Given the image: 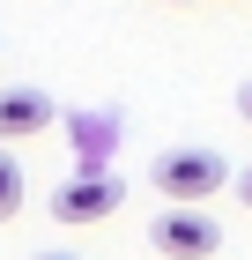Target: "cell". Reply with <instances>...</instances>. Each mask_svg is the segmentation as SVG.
<instances>
[{"instance_id":"6da1fadb","label":"cell","mask_w":252,"mask_h":260,"mask_svg":"<svg viewBox=\"0 0 252 260\" xmlns=\"http://www.w3.org/2000/svg\"><path fill=\"white\" fill-rule=\"evenodd\" d=\"M149 186L163 201H200V208H208V201L230 186V164L215 156L208 141H178V149H163V156L149 164Z\"/></svg>"},{"instance_id":"7a4b0ae2","label":"cell","mask_w":252,"mask_h":260,"mask_svg":"<svg viewBox=\"0 0 252 260\" xmlns=\"http://www.w3.org/2000/svg\"><path fill=\"white\" fill-rule=\"evenodd\" d=\"M149 245L163 260H215L223 253V223H215L200 201H171V208L149 223Z\"/></svg>"},{"instance_id":"3957f363","label":"cell","mask_w":252,"mask_h":260,"mask_svg":"<svg viewBox=\"0 0 252 260\" xmlns=\"http://www.w3.org/2000/svg\"><path fill=\"white\" fill-rule=\"evenodd\" d=\"M126 201V179L119 171H75V179L52 186V223H67V231H89V223H104Z\"/></svg>"},{"instance_id":"277c9868","label":"cell","mask_w":252,"mask_h":260,"mask_svg":"<svg viewBox=\"0 0 252 260\" xmlns=\"http://www.w3.org/2000/svg\"><path fill=\"white\" fill-rule=\"evenodd\" d=\"M52 126V97L45 89H30V82H15V89H0V141H30Z\"/></svg>"},{"instance_id":"5b68a950","label":"cell","mask_w":252,"mask_h":260,"mask_svg":"<svg viewBox=\"0 0 252 260\" xmlns=\"http://www.w3.org/2000/svg\"><path fill=\"white\" fill-rule=\"evenodd\" d=\"M22 193H30V179H22V164L8 156V149H0V223H8V216L22 208Z\"/></svg>"},{"instance_id":"8992f818","label":"cell","mask_w":252,"mask_h":260,"mask_svg":"<svg viewBox=\"0 0 252 260\" xmlns=\"http://www.w3.org/2000/svg\"><path fill=\"white\" fill-rule=\"evenodd\" d=\"M237 112H245V126H252V82H245V89H237Z\"/></svg>"},{"instance_id":"52a82bcc","label":"cell","mask_w":252,"mask_h":260,"mask_svg":"<svg viewBox=\"0 0 252 260\" xmlns=\"http://www.w3.org/2000/svg\"><path fill=\"white\" fill-rule=\"evenodd\" d=\"M237 201H245V208H252V171H237Z\"/></svg>"},{"instance_id":"ba28073f","label":"cell","mask_w":252,"mask_h":260,"mask_svg":"<svg viewBox=\"0 0 252 260\" xmlns=\"http://www.w3.org/2000/svg\"><path fill=\"white\" fill-rule=\"evenodd\" d=\"M30 260H75V253H30Z\"/></svg>"}]
</instances>
